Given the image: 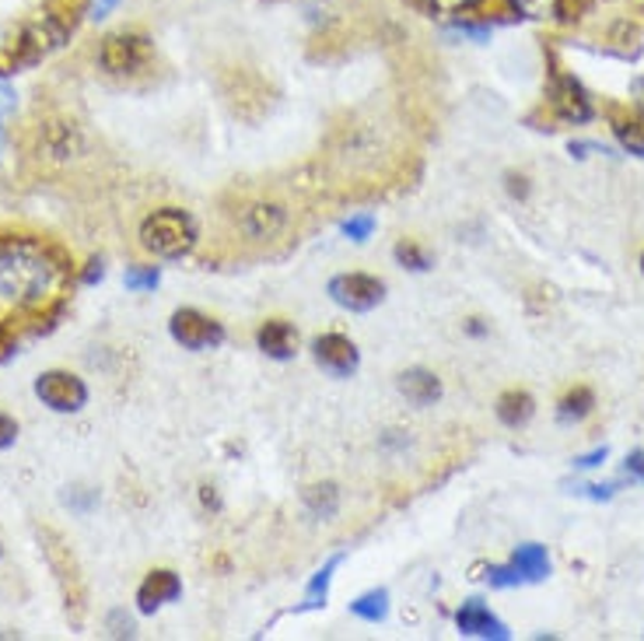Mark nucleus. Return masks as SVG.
I'll return each mask as SVG.
<instances>
[{
    "instance_id": "f257e3e1",
    "label": "nucleus",
    "mask_w": 644,
    "mask_h": 641,
    "mask_svg": "<svg viewBox=\"0 0 644 641\" xmlns=\"http://www.w3.org/2000/svg\"><path fill=\"white\" fill-rule=\"evenodd\" d=\"M56 267L39 246L11 242L0 249V294L18 305H39L53 288Z\"/></svg>"
},
{
    "instance_id": "f03ea898",
    "label": "nucleus",
    "mask_w": 644,
    "mask_h": 641,
    "mask_svg": "<svg viewBox=\"0 0 644 641\" xmlns=\"http://www.w3.org/2000/svg\"><path fill=\"white\" fill-rule=\"evenodd\" d=\"M137 239H140V249L151 253L154 260H182L197 249L200 228L190 211L162 208V211H151L144 222H140Z\"/></svg>"
},
{
    "instance_id": "7ed1b4c3",
    "label": "nucleus",
    "mask_w": 644,
    "mask_h": 641,
    "mask_svg": "<svg viewBox=\"0 0 644 641\" xmlns=\"http://www.w3.org/2000/svg\"><path fill=\"white\" fill-rule=\"evenodd\" d=\"M550 575V554L543 543H522L512 554L508 565H494L487 568V582L494 589H515V586H536Z\"/></svg>"
},
{
    "instance_id": "20e7f679",
    "label": "nucleus",
    "mask_w": 644,
    "mask_h": 641,
    "mask_svg": "<svg viewBox=\"0 0 644 641\" xmlns=\"http://www.w3.org/2000/svg\"><path fill=\"white\" fill-rule=\"evenodd\" d=\"M99 64L113 77L140 74L151 64V39L140 33H113L99 46Z\"/></svg>"
},
{
    "instance_id": "39448f33",
    "label": "nucleus",
    "mask_w": 644,
    "mask_h": 641,
    "mask_svg": "<svg viewBox=\"0 0 644 641\" xmlns=\"http://www.w3.org/2000/svg\"><path fill=\"white\" fill-rule=\"evenodd\" d=\"M168 334L186 351H214V348H222L228 337L225 326L200 309H179L176 316L168 319Z\"/></svg>"
},
{
    "instance_id": "423d86ee",
    "label": "nucleus",
    "mask_w": 644,
    "mask_h": 641,
    "mask_svg": "<svg viewBox=\"0 0 644 641\" xmlns=\"http://www.w3.org/2000/svg\"><path fill=\"white\" fill-rule=\"evenodd\" d=\"M329 291V299H333L340 309H348V312H371V309H379L382 299H386V285L379 277H371V274H337L333 280L326 285Z\"/></svg>"
},
{
    "instance_id": "0eeeda50",
    "label": "nucleus",
    "mask_w": 644,
    "mask_h": 641,
    "mask_svg": "<svg viewBox=\"0 0 644 641\" xmlns=\"http://www.w3.org/2000/svg\"><path fill=\"white\" fill-rule=\"evenodd\" d=\"M36 397L56 414H77L88 403V386L85 379H77L71 372H42L36 379Z\"/></svg>"
},
{
    "instance_id": "6e6552de",
    "label": "nucleus",
    "mask_w": 644,
    "mask_h": 641,
    "mask_svg": "<svg viewBox=\"0 0 644 641\" xmlns=\"http://www.w3.org/2000/svg\"><path fill=\"white\" fill-rule=\"evenodd\" d=\"M550 105H554V113L564 123H589L595 116L592 96L571 74H554V81H550Z\"/></svg>"
},
{
    "instance_id": "1a4fd4ad",
    "label": "nucleus",
    "mask_w": 644,
    "mask_h": 641,
    "mask_svg": "<svg viewBox=\"0 0 644 641\" xmlns=\"http://www.w3.org/2000/svg\"><path fill=\"white\" fill-rule=\"evenodd\" d=\"M312 354H316V365L337 379H351V375L361 368V351L357 343L348 340L343 334H323L312 343Z\"/></svg>"
},
{
    "instance_id": "9d476101",
    "label": "nucleus",
    "mask_w": 644,
    "mask_h": 641,
    "mask_svg": "<svg viewBox=\"0 0 644 641\" xmlns=\"http://www.w3.org/2000/svg\"><path fill=\"white\" fill-rule=\"evenodd\" d=\"M285 228H288V211L280 208V203H270V200L249 203V208L242 211V217H239V231L253 242H270Z\"/></svg>"
},
{
    "instance_id": "9b49d317",
    "label": "nucleus",
    "mask_w": 644,
    "mask_h": 641,
    "mask_svg": "<svg viewBox=\"0 0 644 641\" xmlns=\"http://www.w3.org/2000/svg\"><path fill=\"white\" fill-rule=\"evenodd\" d=\"M455 628H459V634H466V638H494V641L512 638L505 620H497L483 600H466L459 609H455Z\"/></svg>"
},
{
    "instance_id": "f8f14e48",
    "label": "nucleus",
    "mask_w": 644,
    "mask_h": 641,
    "mask_svg": "<svg viewBox=\"0 0 644 641\" xmlns=\"http://www.w3.org/2000/svg\"><path fill=\"white\" fill-rule=\"evenodd\" d=\"M182 596V582H179V575L176 571H151L144 582H140L137 589V606H140V614H154V609H162L168 603H176Z\"/></svg>"
},
{
    "instance_id": "ddd939ff",
    "label": "nucleus",
    "mask_w": 644,
    "mask_h": 641,
    "mask_svg": "<svg viewBox=\"0 0 644 641\" xmlns=\"http://www.w3.org/2000/svg\"><path fill=\"white\" fill-rule=\"evenodd\" d=\"M256 343L266 357L288 362V357H294V351H298V330L288 319H266L256 330Z\"/></svg>"
},
{
    "instance_id": "4468645a",
    "label": "nucleus",
    "mask_w": 644,
    "mask_h": 641,
    "mask_svg": "<svg viewBox=\"0 0 644 641\" xmlns=\"http://www.w3.org/2000/svg\"><path fill=\"white\" fill-rule=\"evenodd\" d=\"M396 389L414 406H431V403L442 400V379L428 368H406L396 379Z\"/></svg>"
},
{
    "instance_id": "2eb2a0df",
    "label": "nucleus",
    "mask_w": 644,
    "mask_h": 641,
    "mask_svg": "<svg viewBox=\"0 0 644 641\" xmlns=\"http://www.w3.org/2000/svg\"><path fill=\"white\" fill-rule=\"evenodd\" d=\"M494 414L505 428H526L532 414H536V400H532L526 389H508V393H501Z\"/></svg>"
},
{
    "instance_id": "dca6fc26",
    "label": "nucleus",
    "mask_w": 644,
    "mask_h": 641,
    "mask_svg": "<svg viewBox=\"0 0 644 641\" xmlns=\"http://www.w3.org/2000/svg\"><path fill=\"white\" fill-rule=\"evenodd\" d=\"M595 411V393L589 386H574L571 393H564L557 403V420L560 425H578Z\"/></svg>"
},
{
    "instance_id": "f3484780",
    "label": "nucleus",
    "mask_w": 644,
    "mask_h": 641,
    "mask_svg": "<svg viewBox=\"0 0 644 641\" xmlns=\"http://www.w3.org/2000/svg\"><path fill=\"white\" fill-rule=\"evenodd\" d=\"M340 561H343V554L329 557L326 565L316 571V578H312L308 589H305V603L298 606V609H319V606L326 603V596H329V582H333V571L340 568Z\"/></svg>"
},
{
    "instance_id": "a211bd4d",
    "label": "nucleus",
    "mask_w": 644,
    "mask_h": 641,
    "mask_svg": "<svg viewBox=\"0 0 644 641\" xmlns=\"http://www.w3.org/2000/svg\"><path fill=\"white\" fill-rule=\"evenodd\" d=\"M305 508L308 515H316V519H333L340 508V491L333 483H316V488L305 491Z\"/></svg>"
},
{
    "instance_id": "6ab92c4d",
    "label": "nucleus",
    "mask_w": 644,
    "mask_h": 641,
    "mask_svg": "<svg viewBox=\"0 0 644 641\" xmlns=\"http://www.w3.org/2000/svg\"><path fill=\"white\" fill-rule=\"evenodd\" d=\"M351 614L368 620V624H382L389 617V592L386 589H368L365 596H357L351 603Z\"/></svg>"
},
{
    "instance_id": "aec40b11",
    "label": "nucleus",
    "mask_w": 644,
    "mask_h": 641,
    "mask_svg": "<svg viewBox=\"0 0 644 641\" xmlns=\"http://www.w3.org/2000/svg\"><path fill=\"white\" fill-rule=\"evenodd\" d=\"M613 137L620 140V148L634 159H644V123L637 120H613Z\"/></svg>"
},
{
    "instance_id": "412c9836",
    "label": "nucleus",
    "mask_w": 644,
    "mask_h": 641,
    "mask_svg": "<svg viewBox=\"0 0 644 641\" xmlns=\"http://www.w3.org/2000/svg\"><path fill=\"white\" fill-rule=\"evenodd\" d=\"M392 256H396L400 267L414 271V274L431 271V253H428V249H424V246H417L414 239H403L396 249H392Z\"/></svg>"
},
{
    "instance_id": "4be33fe9",
    "label": "nucleus",
    "mask_w": 644,
    "mask_h": 641,
    "mask_svg": "<svg viewBox=\"0 0 644 641\" xmlns=\"http://www.w3.org/2000/svg\"><path fill=\"white\" fill-rule=\"evenodd\" d=\"M46 137H53L50 144H46V151L53 154V159H71V151L81 144V137H77V130L74 127H46Z\"/></svg>"
},
{
    "instance_id": "5701e85b",
    "label": "nucleus",
    "mask_w": 644,
    "mask_h": 641,
    "mask_svg": "<svg viewBox=\"0 0 644 641\" xmlns=\"http://www.w3.org/2000/svg\"><path fill=\"white\" fill-rule=\"evenodd\" d=\"M512 11L526 14V18H554L560 0H508Z\"/></svg>"
},
{
    "instance_id": "b1692460",
    "label": "nucleus",
    "mask_w": 644,
    "mask_h": 641,
    "mask_svg": "<svg viewBox=\"0 0 644 641\" xmlns=\"http://www.w3.org/2000/svg\"><path fill=\"white\" fill-rule=\"evenodd\" d=\"M123 280H127L130 291H154L162 280V271L159 267H130Z\"/></svg>"
},
{
    "instance_id": "393cba45",
    "label": "nucleus",
    "mask_w": 644,
    "mask_h": 641,
    "mask_svg": "<svg viewBox=\"0 0 644 641\" xmlns=\"http://www.w3.org/2000/svg\"><path fill=\"white\" fill-rule=\"evenodd\" d=\"M343 236L354 242H368L375 236V217L371 214H354L351 222H343Z\"/></svg>"
},
{
    "instance_id": "a878e982",
    "label": "nucleus",
    "mask_w": 644,
    "mask_h": 641,
    "mask_svg": "<svg viewBox=\"0 0 644 641\" xmlns=\"http://www.w3.org/2000/svg\"><path fill=\"white\" fill-rule=\"evenodd\" d=\"M574 491L592 498V502H609V498L620 491V483H585V488H574Z\"/></svg>"
},
{
    "instance_id": "bb28decb",
    "label": "nucleus",
    "mask_w": 644,
    "mask_h": 641,
    "mask_svg": "<svg viewBox=\"0 0 644 641\" xmlns=\"http://www.w3.org/2000/svg\"><path fill=\"white\" fill-rule=\"evenodd\" d=\"M606 460H609V449L599 445V449L585 452V456H574V466H578V470H595V466L606 463Z\"/></svg>"
},
{
    "instance_id": "cd10ccee",
    "label": "nucleus",
    "mask_w": 644,
    "mask_h": 641,
    "mask_svg": "<svg viewBox=\"0 0 644 641\" xmlns=\"http://www.w3.org/2000/svg\"><path fill=\"white\" fill-rule=\"evenodd\" d=\"M623 470H627V477H631V480H641V483H644V449L627 452Z\"/></svg>"
},
{
    "instance_id": "c85d7f7f",
    "label": "nucleus",
    "mask_w": 644,
    "mask_h": 641,
    "mask_svg": "<svg viewBox=\"0 0 644 641\" xmlns=\"http://www.w3.org/2000/svg\"><path fill=\"white\" fill-rule=\"evenodd\" d=\"M438 11H449V14H459V11H473L480 8L483 0H431Z\"/></svg>"
},
{
    "instance_id": "c756f323",
    "label": "nucleus",
    "mask_w": 644,
    "mask_h": 641,
    "mask_svg": "<svg viewBox=\"0 0 644 641\" xmlns=\"http://www.w3.org/2000/svg\"><path fill=\"white\" fill-rule=\"evenodd\" d=\"M14 439H18V425H14V417L0 414V449L14 445Z\"/></svg>"
},
{
    "instance_id": "7c9ffc66",
    "label": "nucleus",
    "mask_w": 644,
    "mask_h": 641,
    "mask_svg": "<svg viewBox=\"0 0 644 641\" xmlns=\"http://www.w3.org/2000/svg\"><path fill=\"white\" fill-rule=\"evenodd\" d=\"M14 109V91H8V88H0V120H4L8 113ZM0 140H4V127H0Z\"/></svg>"
},
{
    "instance_id": "2f4dec72",
    "label": "nucleus",
    "mask_w": 644,
    "mask_h": 641,
    "mask_svg": "<svg viewBox=\"0 0 644 641\" xmlns=\"http://www.w3.org/2000/svg\"><path fill=\"white\" fill-rule=\"evenodd\" d=\"M102 274H105V271H102V260H91L81 280H85V285H96V280H102Z\"/></svg>"
},
{
    "instance_id": "473e14b6",
    "label": "nucleus",
    "mask_w": 644,
    "mask_h": 641,
    "mask_svg": "<svg viewBox=\"0 0 644 641\" xmlns=\"http://www.w3.org/2000/svg\"><path fill=\"white\" fill-rule=\"evenodd\" d=\"M631 96H634V109H637L641 120H644V77H637V81L631 85Z\"/></svg>"
},
{
    "instance_id": "72a5a7b5",
    "label": "nucleus",
    "mask_w": 644,
    "mask_h": 641,
    "mask_svg": "<svg viewBox=\"0 0 644 641\" xmlns=\"http://www.w3.org/2000/svg\"><path fill=\"white\" fill-rule=\"evenodd\" d=\"M113 624H116V638H130L134 634V624H130V617L127 620H123V614H113Z\"/></svg>"
},
{
    "instance_id": "f704fd0d",
    "label": "nucleus",
    "mask_w": 644,
    "mask_h": 641,
    "mask_svg": "<svg viewBox=\"0 0 644 641\" xmlns=\"http://www.w3.org/2000/svg\"><path fill=\"white\" fill-rule=\"evenodd\" d=\"M508 190H512V197H526V193H529V186H526V179H522V176H508Z\"/></svg>"
},
{
    "instance_id": "c9c22d12",
    "label": "nucleus",
    "mask_w": 644,
    "mask_h": 641,
    "mask_svg": "<svg viewBox=\"0 0 644 641\" xmlns=\"http://www.w3.org/2000/svg\"><path fill=\"white\" fill-rule=\"evenodd\" d=\"M113 4H116V0H96V18H105V11Z\"/></svg>"
},
{
    "instance_id": "e433bc0d",
    "label": "nucleus",
    "mask_w": 644,
    "mask_h": 641,
    "mask_svg": "<svg viewBox=\"0 0 644 641\" xmlns=\"http://www.w3.org/2000/svg\"><path fill=\"white\" fill-rule=\"evenodd\" d=\"M469 334H477V337L483 334V326H480V319H469Z\"/></svg>"
},
{
    "instance_id": "4c0bfd02",
    "label": "nucleus",
    "mask_w": 644,
    "mask_h": 641,
    "mask_svg": "<svg viewBox=\"0 0 644 641\" xmlns=\"http://www.w3.org/2000/svg\"><path fill=\"white\" fill-rule=\"evenodd\" d=\"M641 274H644V253H641Z\"/></svg>"
},
{
    "instance_id": "58836bf2",
    "label": "nucleus",
    "mask_w": 644,
    "mask_h": 641,
    "mask_svg": "<svg viewBox=\"0 0 644 641\" xmlns=\"http://www.w3.org/2000/svg\"><path fill=\"white\" fill-rule=\"evenodd\" d=\"M0 557H4V546H0Z\"/></svg>"
}]
</instances>
